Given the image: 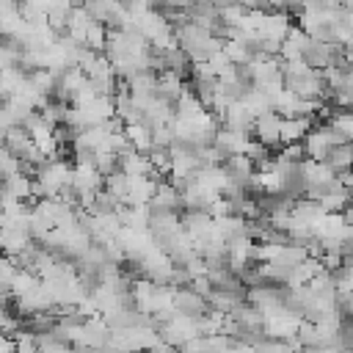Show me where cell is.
Wrapping results in <instances>:
<instances>
[{
    "instance_id": "cell-1",
    "label": "cell",
    "mask_w": 353,
    "mask_h": 353,
    "mask_svg": "<svg viewBox=\"0 0 353 353\" xmlns=\"http://www.w3.org/2000/svg\"><path fill=\"white\" fill-rule=\"evenodd\" d=\"M279 127H281V119L276 113H262L259 119H254L251 138L256 143H262L265 149H276L279 146Z\"/></svg>"
},
{
    "instance_id": "cell-2",
    "label": "cell",
    "mask_w": 353,
    "mask_h": 353,
    "mask_svg": "<svg viewBox=\"0 0 353 353\" xmlns=\"http://www.w3.org/2000/svg\"><path fill=\"white\" fill-rule=\"evenodd\" d=\"M174 314L199 320L201 314H207V301L201 295H196L190 287L185 290H174Z\"/></svg>"
},
{
    "instance_id": "cell-3",
    "label": "cell",
    "mask_w": 353,
    "mask_h": 353,
    "mask_svg": "<svg viewBox=\"0 0 353 353\" xmlns=\"http://www.w3.org/2000/svg\"><path fill=\"white\" fill-rule=\"evenodd\" d=\"M221 127L229 130V132H245L251 135V127H254V116L240 105V102H232L221 119Z\"/></svg>"
},
{
    "instance_id": "cell-4",
    "label": "cell",
    "mask_w": 353,
    "mask_h": 353,
    "mask_svg": "<svg viewBox=\"0 0 353 353\" xmlns=\"http://www.w3.org/2000/svg\"><path fill=\"white\" fill-rule=\"evenodd\" d=\"M182 91H185V80H179V77H176V74H171V72L157 74L154 97H157V99H163L165 105H171V108H174V102L182 97Z\"/></svg>"
},
{
    "instance_id": "cell-5",
    "label": "cell",
    "mask_w": 353,
    "mask_h": 353,
    "mask_svg": "<svg viewBox=\"0 0 353 353\" xmlns=\"http://www.w3.org/2000/svg\"><path fill=\"white\" fill-rule=\"evenodd\" d=\"M88 28H91V17L85 14V8H83V6H72L69 17H66V30H63V36H69L74 44H83Z\"/></svg>"
},
{
    "instance_id": "cell-6",
    "label": "cell",
    "mask_w": 353,
    "mask_h": 353,
    "mask_svg": "<svg viewBox=\"0 0 353 353\" xmlns=\"http://www.w3.org/2000/svg\"><path fill=\"white\" fill-rule=\"evenodd\" d=\"M314 124L309 119H281V127H279V146H287V143H301L303 135L312 130Z\"/></svg>"
},
{
    "instance_id": "cell-7",
    "label": "cell",
    "mask_w": 353,
    "mask_h": 353,
    "mask_svg": "<svg viewBox=\"0 0 353 353\" xmlns=\"http://www.w3.org/2000/svg\"><path fill=\"white\" fill-rule=\"evenodd\" d=\"M3 149H6L11 157L22 160V157L33 149V143H30V138H28V132H25L22 127H8L6 135H3Z\"/></svg>"
},
{
    "instance_id": "cell-8",
    "label": "cell",
    "mask_w": 353,
    "mask_h": 353,
    "mask_svg": "<svg viewBox=\"0 0 353 353\" xmlns=\"http://www.w3.org/2000/svg\"><path fill=\"white\" fill-rule=\"evenodd\" d=\"M3 185V196L6 199H14V201H28L30 204V185H33V176H28V174H14V176H8V179H3L0 182Z\"/></svg>"
},
{
    "instance_id": "cell-9",
    "label": "cell",
    "mask_w": 353,
    "mask_h": 353,
    "mask_svg": "<svg viewBox=\"0 0 353 353\" xmlns=\"http://www.w3.org/2000/svg\"><path fill=\"white\" fill-rule=\"evenodd\" d=\"M124 138H127V143H130L135 152H141V154H146V152L152 149V130H146L141 121L124 127Z\"/></svg>"
},
{
    "instance_id": "cell-10",
    "label": "cell",
    "mask_w": 353,
    "mask_h": 353,
    "mask_svg": "<svg viewBox=\"0 0 353 353\" xmlns=\"http://www.w3.org/2000/svg\"><path fill=\"white\" fill-rule=\"evenodd\" d=\"M350 160H353V154H350V143H342V146H331L323 163H325L334 174H345V171H350Z\"/></svg>"
},
{
    "instance_id": "cell-11",
    "label": "cell",
    "mask_w": 353,
    "mask_h": 353,
    "mask_svg": "<svg viewBox=\"0 0 353 353\" xmlns=\"http://www.w3.org/2000/svg\"><path fill=\"white\" fill-rule=\"evenodd\" d=\"M127 185H130V179H127L121 171H113V174L102 176V190H105L108 196H113L119 204H121L124 196H127Z\"/></svg>"
},
{
    "instance_id": "cell-12",
    "label": "cell",
    "mask_w": 353,
    "mask_h": 353,
    "mask_svg": "<svg viewBox=\"0 0 353 353\" xmlns=\"http://www.w3.org/2000/svg\"><path fill=\"white\" fill-rule=\"evenodd\" d=\"M33 287H39V279H36L30 270H17L14 279L8 281V292H11V298H19V295L30 292Z\"/></svg>"
},
{
    "instance_id": "cell-13",
    "label": "cell",
    "mask_w": 353,
    "mask_h": 353,
    "mask_svg": "<svg viewBox=\"0 0 353 353\" xmlns=\"http://www.w3.org/2000/svg\"><path fill=\"white\" fill-rule=\"evenodd\" d=\"M19 171H22V163H19L17 157H11V154L0 146V182L8 179V176H14V174H19Z\"/></svg>"
},
{
    "instance_id": "cell-14",
    "label": "cell",
    "mask_w": 353,
    "mask_h": 353,
    "mask_svg": "<svg viewBox=\"0 0 353 353\" xmlns=\"http://www.w3.org/2000/svg\"><path fill=\"white\" fill-rule=\"evenodd\" d=\"M276 160H281V163H303L306 157H303L301 143H287V146H281V152L276 154Z\"/></svg>"
}]
</instances>
